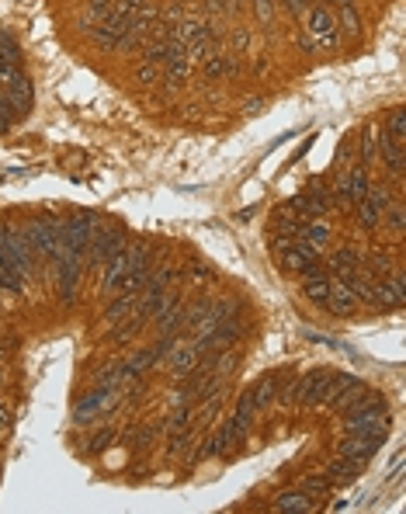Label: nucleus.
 Returning a JSON list of instances; mask_svg holds the SVG:
<instances>
[{
  "instance_id": "nucleus-1",
  "label": "nucleus",
  "mask_w": 406,
  "mask_h": 514,
  "mask_svg": "<svg viewBox=\"0 0 406 514\" xmlns=\"http://www.w3.org/2000/svg\"><path fill=\"white\" fill-rule=\"evenodd\" d=\"M125 244H129L125 226H115V222H94L90 244H87V250H83V268H98V264H105L111 254L125 250Z\"/></svg>"
},
{
  "instance_id": "nucleus-2",
  "label": "nucleus",
  "mask_w": 406,
  "mask_h": 514,
  "mask_svg": "<svg viewBox=\"0 0 406 514\" xmlns=\"http://www.w3.org/2000/svg\"><path fill=\"white\" fill-rule=\"evenodd\" d=\"M344 428L348 434H385L389 431V413H385V400H372L365 406L344 410Z\"/></svg>"
},
{
  "instance_id": "nucleus-3",
  "label": "nucleus",
  "mask_w": 406,
  "mask_h": 514,
  "mask_svg": "<svg viewBox=\"0 0 406 514\" xmlns=\"http://www.w3.org/2000/svg\"><path fill=\"white\" fill-rule=\"evenodd\" d=\"M53 264H56V274H59V299L63 302H73L77 296V282L83 274V250H73V247H56L53 254Z\"/></svg>"
},
{
  "instance_id": "nucleus-4",
  "label": "nucleus",
  "mask_w": 406,
  "mask_h": 514,
  "mask_svg": "<svg viewBox=\"0 0 406 514\" xmlns=\"http://www.w3.org/2000/svg\"><path fill=\"white\" fill-rule=\"evenodd\" d=\"M306 31L316 38V46L326 49V53H337L340 49V31H337V18H333V11L326 7V4H313L306 14Z\"/></svg>"
},
{
  "instance_id": "nucleus-5",
  "label": "nucleus",
  "mask_w": 406,
  "mask_h": 514,
  "mask_svg": "<svg viewBox=\"0 0 406 514\" xmlns=\"http://www.w3.org/2000/svg\"><path fill=\"white\" fill-rule=\"evenodd\" d=\"M396 198V191H389L385 185H379V188H372L368 185V191H365V198L354 205V212H358V222H361V230H375L382 219V209L389 205Z\"/></svg>"
},
{
  "instance_id": "nucleus-6",
  "label": "nucleus",
  "mask_w": 406,
  "mask_h": 514,
  "mask_svg": "<svg viewBox=\"0 0 406 514\" xmlns=\"http://www.w3.org/2000/svg\"><path fill=\"white\" fill-rule=\"evenodd\" d=\"M28 244L35 250V257H46V261H53L56 247H59V230H56V219H35L31 226L25 230Z\"/></svg>"
},
{
  "instance_id": "nucleus-7",
  "label": "nucleus",
  "mask_w": 406,
  "mask_h": 514,
  "mask_svg": "<svg viewBox=\"0 0 406 514\" xmlns=\"http://www.w3.org/2000/svg\"><path fill=\"white\" fill-rule=\"evenodd\" d=\"M56 230H59V244L63 247L87 250L90 233H94V219L90 216H70V219H63V222H56Z\"/></svg>"
},
{
  "instance_id": "nucleus-8",
  "label": "nucleus",
  "mask_w": 406,
  "mask_h": 514,
  "mask_svg": "<svg viewBox=\"0 0 406 514\" xmlns=\"http://www.w3.org/2000/svg\"><path fill=\"white\" fill-rule=\"evenodd\" d=\"M382 441H385V434H348L337 448H340V456H348L354 459L361 469H365V462L372 459L375 452L382 448Z\"/></svg>"
},
{
  "instance_id": "nucleus-9",
  "label": "nucleus",
  "mask_w": 406,
  "mask_h": 514,
  "mask_svg": "<svg viewBox=\"0 0 406 514\" xmlns=\"http://www.w3.org/2000/svg\"><path fill=\"white\" fill-rule=\"evenodd\" d=\"M278 261H281V268L285 271H296V274H306V271H313V268L323 264V261H320V250L309 247L306 240H296V247H288L285 254H278Z\"/></svg>"
},
{
  "instance_id": "nucleus-10",
  "label": "nucleus",
  "mask_w": 406,
  "mask_h": 514,
  "mask_svg": "<svg viewBox=\"0 0 406 514\" xmlns=\"http://www.w3.org/2000/svg\"><path fill=\"white\" fill-rule=\"evenodd\" d=\"M323 306L333 313V317H351L354 306H358V299L351 296V289H348L337 274H330V296H326Z\"/></svg>"
},
{
  "instance_id": "nucleus-11",
  "label": "nucleus",
  "mask_w": 406,
  "mask_h": 514,
  "mask_svg": "<svg viewBox=\"0 0 406 514\" xmlns=\"http://www.w3.org/2000/svg\"><path fill=\"white\" fill-rule=\"evenodd\" d=\"M271 511H298V514H309V511H316V504H313V497H309L306 490H285V493H278V497H274Z\"/></svg>"
},
{
  "instance_id": "nucleus-12",
  "label": "nucleus",
  "mask_w": 406,
  "mask_h": 514,
  "mask_svg": "<svg viewBox=\"0 0 406 514\" xmlns=\"http://www.w3.org/2000/svg\"><path fill=\"white\" fill-rule=\"evenodd\" d=\"M285 376H288V372H271V376H264V379L250 389V396H254V406H257V410H264V406L278 396V389H281Z\"/></svg>"
},
{
  "instance_id": "nucleus-13",
  "label": "nucleus",
  "mask_w": 406,
  "mask_h": 514,
  "mask_svg": "<svg viewBox=\"0 0 406 514\" xmlns=\"http://www.w3.org/2000/svg\"><path fill=\"white\" fill-rule=\"evenodd\" d=\"M105 268V278H101V285L108 289V292H115L118 285H122V278H125V271H129V254L125 250H118V254H111L108 261L101 264Z\"/></svg>"
},
{
  "instance_id": "nucleus-14",
  "label": "nucleus",
  "mask_w": 406,
  "mask_h": 514,
  "mask_svg": "<svg viewBox=\"0 0 406 514\" xmlns=\"http://www.w3.org/2000/svg\"><path fill=\"white\" fill-rule=\"evenodd\" d=\"M198 361H202V354H198V348H194L191 341L170 351V369H174V376H177V379H181V376H188V372H194V369H198Z\"/></svg>"
},
{
  "instance_id": "nucleus-15",
  "label": "nucleus",
  "mask_w": 406,
  "mask_h": 514,
  "mask_svg": "<svg viewBox=\"0 0 406 514\" xmlns=\"http://www.w3.org/2000/svg\"><path fill=\"white\" fill-rule=\"evenodd\" d=\"M153 320H157V330H160V334H174V330L181 327V320H184V306H181V296L170 299V302L163 306V309L157 313V317H153Z\"/></svg>"
},
{
  "instance_id": "nucleus-16",
  "label": "nucleus",
  "mask_w": 406,
  "mask_h": 514,
  "mask_svg": "<svg viewBox=\"0 0 406 514\" xmlns=\"http://www.w3.org/2000/svg\"><path fill=\"white\" fill-rule=\"evenodd\" d=\"M379 222H385V230H392L396 237H403L406 230V209H403V195H396L385 209H382V219Z\"/></svg>"
},
{
  "instance_id": "nucleus-17",
  "label": "nucleus",
  "mask_w": 406,
  "mask_h": 514,
  "mask_svg": "<svg viewBox=\"0 0 406 514\" xmlns=\"http://www.w3.org/2000/svg\"><path fill=\"white\" fill-rule=\"evenodd\" d=\"M298 240H306L309 247H316V250H320V247L330 240V226H326L323 219H306V222H302V230H298Z\"/></svg>"
},
{
  "instance_id": "nucleus-18",
  "label": "nucleus",
  "mask_w": 406,
  "mask_h": 514,
  "mask_svg": "<svg viewBox=\"0 0 406 514\" xmlns=\"http://www.w3.org/2000/svg\"><path fill=\"white\" fill-rule=\"evenodd\" d=\"M135 302H139V292H122V296H118V299H115V302L108 306V313H105V324L115 327L118 320H125V317H129V313L135 309Z\"/></svg>"
},
{
  "instance_id": "nucleus-19",
  "label": "nucleus",
  "mask_w": 406,
  "mask_h": 514,
  "mask_svg": "<svg viewBox=\"0 0 406 514\" xmlns=\"http://www.w3.org/2000/svg\"><path fill=\"white\" fill-rule=\"evenodd\" d=\"M358 473H361V466H358L354 459H348V456H340L337 462H330V466H326V476H330L333 483H351Z\"/></svg>"
},
{
  "instance_id": "nucleus-20",
  "label": "nucleus",
  "mask_w": 406,
  "mask_h": 514,
  "mask_svg": "<svg viewBox=\"0 0 406 514\" xmlns=\"http://www.w3.org/2000/svg\"><path fill=\"white\" fill-rule=\"evenodd\" d=\"M361 268V254L354 250V247H340L333 257H330V271L333 274H344V271H354Z\"/></svg>"
},
{
  "instance_id": "nucleus-21",
  "label": "nucleus",
  "mask_w": 406,
  "mask_h": 514,
  "mask_svg": "<svg viewBox=\"0 0 406 514\" xmlns=\"http://www.w3.org/2000/svg\"><path fill=\"white\" fill-rule=\"evenodd\" d=\"M333 18H337V31H344V35H358L361 31V18H358L354 4H340L333 11Z\"/></svg>"
},
{
  "instance_id": "nucleus-22",
  "label": "nucleus",
  "mask_w": 406,
  "mask_h": 514,
  "mask_svg": "<svg viewBox=\"0 0 406 514\" xmlns=\"http://www.w3.org/2000/svg\"><path fill=\"white\" fill-rule=\"evenodd\" d=\"M375 153H379V125H368L361 135V167L365 170L375 163Z\"/></svg>"
},
{
  "instance_id": "nucleus-23",
  "label": "nucleus",
  "mask_w": 406,
  "mask_h": 514,
  "mask_svg": "<svg viewBox=\"0 0 406 514\" xmlns=\"http://www.w3.org/2000/svg\"><path fill=\"white\" fill-rule=\"evenodd\" d=\"M382 133L389 135V139H396V143H406V115H403V108L389 111V118H385Z\"/></svg>"
},
{
  "instance_id": "nucleus-24",
  "label": "nucleus",
  "mask_w": 406,
  "mask_h": 514,
  "mask_svg": "<svg viewBox=\"0 0 406 514\" xmlns=\"http://www.w3.org/2000/svg\"><path fill=\"white\" fill-rule=\"evenodd\" d=\"M337 487V483H333V480H330V476H306V480H302V483H298V490H306V493H309V497H313V500H316V497H326V493H330V490Z\"/></svg>"
},
{
  "instance_id": "nucleus-25",
  "label": "nucleus",
  "mask_w": 406,
  "mask_h": 514,
  "mask_svg": "<svg viewBox=\"0 0 406 514\" xmlns=\"http://www.w3.org/2000/svg\"><path fill=\"white\" fill-rule=\"evenodd\" d=\"M205 63V77H226V53H212L209 59H202Z\"/></svg>"
},
{
  "instance_id": "nucleus-26",
  "label": "nucleus",
  "mask_w": 406,
  "mask_h": 514,
  "mask_svg": "<svg viewBox=\"0 0 406 514\" xmlns=\"http://www.w3.org/2000/svg\"><path fill=\"white\" fill-rule=\"evenodd\" d=\"M160 70L163 66H157V63H139V70H135V77H139V83H157L160 81Z\"/></svg>"
},
{
  "instance_id": "nucleus-27",
  "label": "nucleus",
  "mask_w": 406,
  "mask_h": 514,
  "mask_svg": "<svg viewBox=\"0 0 406 514\" xmlns=\"http://www.w3.org/2000/svg\"><path fill=\"white\" fill-rule=\"evenodd\" d=\"M274 11H278V0H254V14H257V21L268 25L271 18H274Z\"/></svg>"
},
{
  "instance_id": "nucleus-28",
  "label": "nucleus",
  "mask_w": 406,
  "mask_h": 514,
  "mask_svg": "<svg viewBox=\"0 0 406 514\" xmlns=\"http://www.w3.org/2000/svg\"><path fill=\"white\" fill-rule=\"evenodd\" d=\"M246 46H250V31H246V28H233V31H229V49H233V56L244 53Z\"/></svg>"
},
{
  "instance_id": "nucleus-29",
  "label": "nucleus",
  "mask_w": 406,
  "mask_h": 514,
  "mask_svg": "<svg viewBox=\"0 0 406 514\" xmlns=\"http://www.w3.org/2000/svg\"><path fill=\"white\" fill-rule=\"evenodd\" d=\"M111 441H115V431H111V428H101V431L90 438V452H101V448H108Z\"/></svg>"
},
{
  "instance_id": "nucleus-30",
  "label": "nucleus",
  "mask_w": 406,
  "mask_h": 514,
  "mask_svg": "<svg viewBox=\"0 0 406 514\" xmlns=\"http://www.w3.org/2000/svg\"><path fill=\"white\" fill-rule=\"evenodd\" d=\"M21 70H18V63H7V59H0V87H7V83L14 81Z\"/></svg>"
},
{
  "instance_id": "nucleus-31",
  "label": "nucleus",
  "mask_w": 406,
  "mask_h": 514,
  "mask_svg": "<svg viewBox=\"0 0 406 514\" xmlns=\"http://www.w3.org/2000/svg\"><path fill=\"white\" fill-rule=\"evenodd\" d=\"M0 59H7V63H18V46H14L7 35H0Z\"/></svg>"
},
{
  "instance_id": "nucleus-32",
  "label": "nucleus",
  "mask_w": 406,
  "mask_h": 514,
  "mask_svg": "<svg viewBox=\"0 0 406 514\" xmlns=\"http://www.w3.org/2000/svg\"><path fill=\"white\" fill-rule=\"evenodd\" d=\"M296 42H298V49H302V53H320V46H316V38H313V35H309L306 28H302V31H298V35H296Z\"/></svg>"
},
{
  "instance_id": "nucleus-33",
  "label": "nucleus",
  "mask_w": 406,
  "mask_h": 514,
  "mask_svg": "<svg viewBox=\"0 0 406 514\" xmlns=\"http://www.w3.org/2000/svg\"><path fill=\"white\" fill-rule=\"evenodd\" d=\"M285 7H288V14H292V18H302V14L313 7V0H285Z\"/></svg>"
},
{
  "instance_id": "nucleus-34",
  "label": "nucleus",
  "mask_w": 406,
  "mask_h": 514,
  "mask_svg": "<svg viewBox=\"0 0 406 514\" xmlns=\"http://www.w3.org/2000/svg\"><path fill=\"white\" fill-rule=\"evenodd\" d=\"M108 7H111V0H87V11H94V14H98V21L108 14Z\"/></svg>"
},
{
  "instance_id": "nucleus-35",
  "label": "nucleus",
  "mask_w": 406,
  "mask_h": 514,
  "mask_svg": "<svg viewBox=\"0 0 406 514\" xmlns=\"http://www.w3.org/2000/svg\"><path fill=\"white\" fill-rule=\"evenodd\" d=\"M205 14H209V18L226 14V0H205Z\"/></svg>"
},
{
  "instance_id": "nucleus-36",
  "label": "nucleus",
  "mask_w": 406,
  "mask_h": 514,
  "mask_svg": "<svg viewBox=\"0 0 406 514\" xmlns=\"http://www.w3.org/2000/svg\"><path fill=\"white\" fill-rule=\"evenodd\" d=\"M0 428H11V417H7V410L0 406Z\"/></svg>"
},
{
  "instance_id": "nucleus-37",
  "label": "nucleus",
  "mask_w": 406,
  "mask_h": 514,
  "mask_svg": "<svg viewBox=\"0 0 406 514\" xmlns=\"http://www.w3.org/2000/svg\"><path fill=\"white\" fill-rule=\"evenodd\" d=\"M0 361H7V348L4 344H0Z\"/></svg>"
},
{
  "instance_id": "nucleus-38",
  "label": "nucleus",
  "mask_w": 406,
  "mask_h": 514,
  "mask_svg": "<svg viewBox=\"0 0 406 514\" xmlns=\"http://www.w3.org/2000/svg\"><path fill=\"white\" fill-rule=\"evenodd\" d=\"M340 4H351V0H337V7H340Z\"/></svg>"
},
{
  "instance_id": "nucleus-39",
  "label": "nucleus",
  "mask_w": 406,
  "mask_h": 514,
  "mask_svg": "<svg viewBox=\"0 0 406 514\" xmlns=\"http://www.w3.org/2000/svg\"><path fill=\"white\" fill-rule=\"evenodd\" d=\"M181 4H188V0H181Z\"/></svg>"
}]
</instances>
